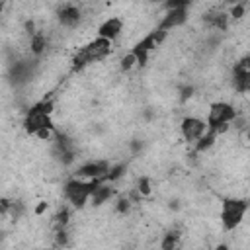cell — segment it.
<instances>
[{"label":"cell","instance_id":"d6986e66","mask_svg":"<svg viewBox=\"0 0 250 250\" xmlns=\"http://www.w3.org/2000/svg\"><path fill=\"white\" fill-rule=\"evenodd\" d=\"M125 172H127V164H125V162L111 164V168H109V172H107V176H105L104 182H107V184H115V182H119V180L125 176Z\"/></svg>","mask_w":250,"mask_h":250},{"label":"cell","instance_id":"44dd1931","mask_svg":"<svg viewBox=\"0 0 250 250\" xmlns=\"http://www.w3.org/2000/svg\"><path fill=\"white\" fill-rule=\"evenodd\" d=\"M31 111H37V113H45V115H53V111H55V102L51 100V98H43V100H39V102H35L31 107H29Z\"/></svg>","mask_w":250,"mask_h":250},{"label":"cell","instance_id":"3957f363","mask_svg":"<svg viewBox=\"0 0 250 250\" xmlns=\"http://www.w3.org/2000/svg\"><path fill=\"white\" fill-rule=\"evenodd\" d=\"M238 117V111L232 104L229 102H213L209 105V111H207V129H217L221 125H230L232 121H236Z\"/></svg>","mask_w":250,"mask_h":250},{"label":"cell","instance_id":"52a82bcc","mask_svg":"<svg viewBox=\"0 0 250 250\" xmlns=\"http://www.w3.org/2000/svg\"><path fill=\"white\" fill-rule=\"evenodd\" d=\"M188 10H189V6L176 8V10H166L156 27H158V29H164V31H172V29H176V27H182V25L188 21V18H189Z\"/></svg>","mask_w":250,"mask_h":250},{"label":"cell","instance_id":"83f0119b","mask_svg":"<svg viewBox=\"0 0 250 250\" xmlns=\"http://www.w3.org/2000/svg\"><path fill=\"white\" fill-rule=\"evenodd\" d=\"M193 94H195V86L193 84H184L180 88V102H188Z\"/></svg>","mask_w":250,"mask_h":250},{"label":"cell","instance_id":"1f68e13d","mask_svg":"<svg viewBox=\"0 0 250 250\" xmlns=\"http://www.w3.org/2000/svg\"><path fill=\"white\" fill-rule=\"evenodd\" d=\"M129 148H131L133 154H139V152L145 148V141H141V139H133V141L129 143Z\"/></svg>","mask_w":250,"mask_h":250},{"label":"cell","instance_id":"7c38bea8","mask_svg":"<svg viewBox=\"0 0 250 250\" xmlns=\"http://www.w3.org/2000/svg\"><path fill=\"white\" fill-rule=\"evenodd\" d=\"M203 21L209 29L215 31H227L229 23H230V16L225 10H209L207 14H203Z\"/></svg>","mask_w":250,"mask_h":250},{"label":"cell","instance_id":"7a4b0ae2","mask_svg":"<svg viewBox=\"0 0 250 250\" xmlns=\"http://www.w3.org/2000/svg\"><path fill=\"white\" fill-rule=\"evenodd\" d=\"M100 184H104V182L102 180H80V178H74L72 176V178H68L64 182L62 195L70 203V207L84 209L86 205H90V197L100 188Z\"/></svg>","mask_w":250,"mask_h":250},{"label":"cell","instance_id":"603a6c76","mask_svg":"<svg viewBox=\"0 0 250 250\" xmlns=\"http://www.w3.org/2000/svg\"><path fill=\"white\" fill-rule=\"evenodd\" d=\"M246 10H248V4H246V2H236V4L230 6L229 16H230V20L238 21V20H242V18L246 16Z\"/></svg>","mask_w":250,"mask_h":250},{"label":"cell","instance_id":"d6a6232c","mask_svg":"<svg viewBox=\"0 0 250 250\" xmlns=\"http://www.w3.org/2000/svg\"><path fill=\"white\" fill-rule=\"evenodd\" d=\"M168 207L176 211V209H180V201H178V199H170V201H168Z\"/></svg>","mask_w":250,"mask_h":250},{"label":"cell","instance_id":"9a60e30c","mask_svg":"<svg viewBox=\"0 0 250 250\" xmlns=\"http://www.w3.org/2000/svg\"><path fill=\"white\" fill-rule=\"evenodd\" d=\"M47 45H49V41H47V35L43 31H37L33 37H29V51L35 57H41L47 51Z\"/></svg>","mask_w":250,"mask_h":250},{"label":"cell","instance_id":"e575fe53","mask_svg":"<svg viewBox=\"0 0 250 250\" xmlns=\"http://www.w3.org/2000/svg\"><path fill=\"white\" fill-rule=\"evenodd\" d=\"M246 141H248V143H250V127H248V129H246Z\"/></svg>","mask_w":250,"mask_h":250},{"label":"cell","instance_id":"ba28073f","mask_svg":"<svg viewBox=\"0 0 250 250\" xmlns=\"http://www.w3.org/2000/svg\"><path fill=\"white\" fill-rule=\"evenodd\" d=\"M166 35H168V31L154 27V29L148 31L145 37H141V39L131 47V51H141V53H148V55H150V51H154L156 47H160V45L164 43Z\"/></svg>","mask_w":250,"mask_h":250},{"label":"cell","instance_id":"8d00e7d4","mask_svg":"<svg viewBox=\"0 0 250 250\" xmlns=\"http://www.w3.org/2000/svg\"><path fill=\"white\" fill-rule=\"evenodd\" d=\"M209 250H213V248H209Z\"/></svg>","mask_w":250,"mask_h":250},{"label":"cell","instance_id":"f1b7e54d","mask_svg":"<svg viewBox=\"0 0 250 250\" xmlns=\"http://www.w3.org/2000/svg\"><path fill=\"white\" fill-rule=\"evenodd\" d=\"M47 211H49V201H45V199L37 201L35 207H33V215H35V217H43Z\"/></svg>","mask_w":250,"mask_h":250},{"label":"cell","instance_id":"4dcf8cb0","mask_svg":"<svg viewBox=\"0 0 250 250\" xmlns=\"http://www.w3.org/2000/svg\"><path fill=\"white\" fill-rule=\"evenodd\" d=\"M12 203H14V199H10L8 195H4V197L0 199V213H2L4 217H8V215H10V209H12Z\"/></svg>","mask_w":250,"mask_h":250},{"label":"cell","instance_id":"d4e9b609","mask_svg":"<svg viewBox=\"0 0 250 250\" xmlns=\"http://www.w3.org/2000/svg\"><path fill=\"white\" fill-rule=\"evenodd\" d=\"M68 244H70V232H68V229L55 230V246L57 248H66Z\"/></svg>","mask_w":250,"mask_h":250},{"label":"cell","instance_id":"d590c367","mask_svg":"<svg viewBox=\"0 0 250 250\" xmlns=\"http://www.w3.org/2000/svg\"><path fill=\"white\" fill-rule=\"evenodd\" d=\"M41 250H57V248H41Z\"/></svg>","mask_w":250,"mask_h":250},{"label":"cell","instance_id":"2e32d148","mask_svg":"<svg viewBox=\"0 0 250 250\" xmlns=\"http://www.w3.org/2000/svg\"><path fill=\"white\" fill-rule=\"evenodd\" d=\"M88 64H92V61H90L86 49L80 47L78 51H74V55L70 57V68H72V72H80V70H84Z\"/></svg>","mask_w":250,"mask_h":250},{"label":"cell","instance_id":"30bf717a","mask_svg":"<svg viewBox=\"0 0 250 250\" xmlns=\"http://www.w3.org/2000/svg\"><path fill=\"white\" fill-rule=\"evenodd\" d=\"M84 49H86L90 61L92 62H98V61H104L105 57H109V53L113 49V43L109 39H104V37H98L96 35L88 45H84Z\"/></svg>","mask_w":250,"mask_h":250},{"label":"cell","instance_id":"8992f818","mask_svg":"<svg viewBox=\"0 0 250 250\" xmlns=\"http://www.w3.org/2000/svg\"><path fill=\"white\" fill-rule=\"evenodd\" d=\"M41 129H57L55 127V121H53V115H45V113H37V111L27 109L25 119H23V131H25V135L35 137V133L41 131Z\"/></svg>","mask_w":250,"mask_h":250},{"label":"cell","instance_id":"484cf974","mask_svg":"<svg viewBox=\"0 0 250 250\" xmlns=\"http://www.w3.org/2000/svg\"><path fill=\"white\" fill-rule=\"evenodd\" d=\"M244 72H250V55H242L232 64V74H244Z\"/></svg>","mask_w":250,"mask_h":250},{"label":"cell","instance_id":"f546056e","mask_svg":"<svg viewBox=\"0 0 250 250\" xmlns=\"http://www.w3.org/2000/svg\"><path fill=\"white\" fill-rule=\"evenodd\" d=\"M23 31L29 35V37H33L39 29H37V23H35V20H31V18H27L25 21H23Z\"/></svg>","mask_w":250,"mask_h":250},{"label":"cell","instance_id":"4fadbf2b","mask_svg":"<svg viewBox=\"0 0 250 250\" xmlns=\"http://www.w3.org/2000/svg\"><path fill=\"white\" fill-rule=\"evenodd\" d=\"M117 197V189L113 188V184H107V182H104V184H100V188L94 191V195L90 197V205L92 207H102L104 203H107V201H111V199H115Z\"/></svg>","mask_w":250,"mask_h":250},{"label":"cell","instance_id":"7402d4cb","mask_svg":"<svg viewBox=\"0 0 250 250\" xmlns=\"http://www.w3.org/2000/svg\"><path fill=\"white\" fill-rule=\"evenodd\" d=\"M135 188H137V191H139L143 197H150V193H152V182H150L148 176H139Z\"/></svg>","mask_w":250,"mask_h":250},{"label":"cell","instance_id":"5b68a950","mask_svg":"<svg viewBox=\"0 0 250 250\" xmlns=\"http://www.w3.org/2000/svg\"><path fill=\"white\" fill-rule=\"evenodd\" d=\"M111 168V162L109 160H88L84 164H80L76 170H74V178H80V180H105L107 172Z\"/></svg>","mask_w":250,"mask_h":250},{"label":"cell","instance_id":"6da1fadb","mask_svg":"<svg viewBox=\"0 0 250 250\" xmlns=\"http://www.w3.org/2000/svg\"><path fill=\"white\" fill-rule=\"evenodd\" d=\"M250 209V201L242 199V197H223L219 203V223L223 227L225 232H232L236 230L246 213Z\"/></svg>","mask_w":250,"mask_h":250},{"label":"cell","instance_id":"cb8c5ba5","mask_svg":"<svg viewBox=\"0 0 250 250\" xmlns=\"http://www.w3.org/2000/svg\"><path fill=\"white\" fill-rule=\"evenodd\" d=\"M25 213H27V205H25L21 199H14L12 209H10V217H12L14 221H20V219H21Z\"/></svg>","mask_w":250,"mask_h":250},{"label":"cell","instance_id":"277c9868","mask_svg":"<svg viewBox=\"0 0 250 250\" xmlns=\"http://www.w3.org/2000/svg\"><path fill=\"white\" fill-rule=\"evenodd\" d=\"M207 131V121L195 115H186L180 121V135L188 145H195Z\"/></svg>","mask_w":250,"mask_h":250},{"label":"cell","instance_id":"836d02e7","mask_svg":"<svg viewBox=\"0 0 250 250\" xmlns=\"http://www.w3.org/2000/svg\"><path fill=\"white\" fill-rule=\"evenodd\" d=\"M213 250H230V248H229V244H227V242H219Z\"/></svg>","mask_w":250,"mask_h":250},{"label":"cell","instance_id":"9c48e42d","mask_svg":"<svg viewBox=\"0 0 250 250\" xmlns=\"http://www.w3.org/2000/svg\"><path fill=\"white\" fill-rule=\"evenodd\" d=\"M57 20L62 27H68V29H74L78 27V23L82 21V10L76 6V4H62L59 6L57 10Z\"/></svg>","mask_w":250,"mask_h":250},{"label":"cell","instance_id":"ac0fdd59","mask_svg":"<svg viewBox=\"0 0 250 250\" xmlns=\"http://www.w3.org/2000/svg\"><path fill=\"white\" fill-rule=\"evenodd\" d=\"M70 223V207L68 205H62L57 209V213L53 215V225H55V230L59 229H66Z\"/></svg>","mask_w":250,"mask_h":250},{"label":"cell","instance_id":"8fae6325","mask_svg":"<svg viewBox=\"0 0 250 250\" xmlns=\"http://www.w3.org/2000/svg\"><path fill=\"white\" fill-rule=\"evenodd\" d=\"M121 31H123V20L117 18V16H111V18L104 20V21L98 25V37L109 39L111 43L121 35Z\"/></svg>","mask_w":250,"mask_h":250},{"label":"cell","instance_id":"ffe728a7","mask_svg":"<svg viewBox=\"0 0 250 250\" xmlns=\"http://www.w3.org/2000/svg\"><path fill=\"white\" fill-rule=\"evenodd\" d=\"M131 207H133V201H131L127 195H117V197H115L113 209H115L117 215H121V217L129 215V213H131Z\"/></svg>","mask_w":250,"mask_h":250},{"label":"cell","instance_id":"5bb4252c","mask_svg":"<svg viewBox=\"0 0 250 250\" xmlns=\"http://www.w3.org/2000/svg\"><path fill=\"white\" fill-rule=\"evenodd\" d=\"M182 242V232L180 230H168L160 238V250H178Z\"/></svg>","mask_w":250,"mask_h":250},{"label":"cell","instance_id":"e0dca14e","mask_svg":"<svg viewBox=\"0 0 250 250\" xmlns=\"http://www.w3.org/2000/svg\"><path fill=\"white\" fill-rule=\"evenodd\" d=\"M217 139H219V135L213 131V129H207L205 131V135L193 145V152H197V154H201V152H207L215 143H217Z\"/></svg>","mask_w":250,"mask_h":250},{"label":"cell","instance_id":"4316f807","mask_svg":"<svg viewBox=\"0 0 250 250\" xmlns=\"http://www.w3.org/2000/svg\"><path fill=\"white\" fill-rule=\"evenodd\" d=\"M137 66V57L129 51V53H125L123 57H121V61H119V68L123 70V72H129V70H133Z\"/></svg>","mask_w":250,"mask_h":250}]
</instances>
